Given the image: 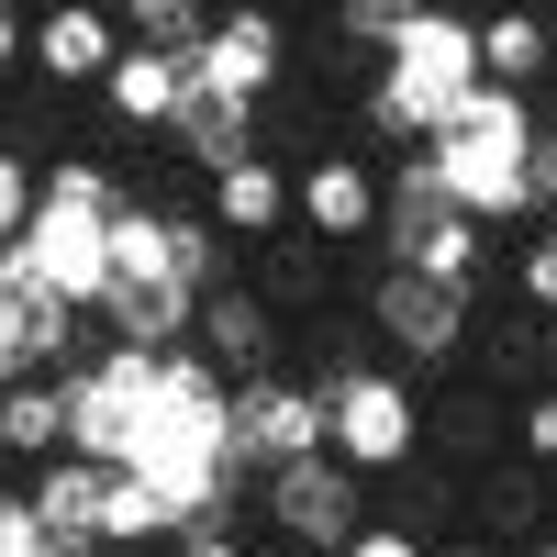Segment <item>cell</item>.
I'll list each match as a JSON object with an SVG mask.
<instances>
[{
  "mask_svg": "<svg viewBox=\"0 0 557 557\" xmlns=\"http://www.w3.org/2000/svg\"><path fill=\"white\" fill-rule=\"evenodd\" d=\"M380 212H391V178L368 168V157H312V168H301V235L368 246V235H380Z\"/></svg>",
  "mask_w": 557,
  "mask_h": 557,
  "instance_id": "12",
  "label": "cell"
},
{
  "mask_svg": "<svg viewBox=\"0 0 557 557\" xmlns=\"http://www.w3.org/2000/svg\"><path fill=\"white\" fill-rule=\"evenodd\" d=\"M78 424H67V380H12V401H0V446L23 457V469H45Z\"/></svg>",
  "mask_w": 557,
  "mask_h": 557,
  "instance_id": "18",
  "label": "cell"
},
{
  "mask_svg": "<svg viewBox=\"0 0 557 557\" xmlns=\"http://www.w3.org/2000/svg\"><path fill=\"white\" fill-rule=\"evenodd\" d=\"M469 89H480V23L424 0V12L401 23V45L368 67V134L412 157V146H435V134L469 112Z\"/></svg>",
  "mask_w": 557,
  "mask_h": 557,
  "instance_id": "1",
  "label": "cell"
},
{
  "mask_svg": "<svg viewBox=\"0 0 557 557\" xmlns=\"http://www.w3.org/2000/svg\"><path fill=\"white\" fill-rule=\"evenodd\" d=\"M513 278H524V301H535V312H557V223H546V235L513 257Z\"/></svg>",
  "mask_w": 557,
  "mask_h": 557,
  "instance_id": "26",
  "label": "cell"
},
{
  "mask_svg": "<svg viewBox=\"0 0 557 557\" xmlns=\"http://www.w3.org/2000/svg\"><path fill=\"white\" fill-rule=\"evenodd\" d=\"M89 301H67V290H45V278H23V268H0V368L12 380H67V368L89 357Z\"/></svg>",
  "mask_w": 557,
  "mask_h": 557,
  "instance_id": "7",
  "label": "cell"
},
{
  "mask_svg": "<svg viewBox=\"0 0 557 557\" xmlns=\"http://www.w3.org/2000/svg\"><path fill=\"white\" fill-rule=\"evenodd\" d=\"M123 45H134V23L112 12V0H45L12 57H23L45 89H101V78L123 67Z\"/></svg>",
  "mask_w": 557,
  "mask_h": 557,
  "instance_id": "8",
  "label": "cell"
},
{
  "mask_svg": "<svg viewBox=\"0 0 557 557\" xmlns=\"http://www.w3.org/2000/svg\"><path fill=\"white\" fill-rule=\"evenodd\" d=\"M368 469H346L335 446H312V457H290V469H257V513L278 524V546L290 557H335L357 524H368V491H357Z\"/></svg>",
  "mask_w": 557,
  "mask_h": 557,
  "instance_id": "4",
  "label": "cell"
},
{
  "mask_svg": "<svg viewBox=\"0 0 557 557\" xmlns=\"http://www.w3.org/2000/svg\"><path fill=\"white\" fill-rule=\"evenodd\" d=\"M45 524H57L67 546H112V502H123V457H89V446H57L45 469H23Z\"/></svg>",
  "mask_w": 557,
  "mask_h": 557,
  "instance_id": "10",
  "label": "cell"
},
{
  "mask_svg": "<svg viewBox=\"0 0 557 557\" xmlns=\"http://www.w3.org/2000/svg\"><path fill=\"white\" fill-rule=\"evenodd\" d=\"M546 368H557V335H546Z\"/></svg>",
  "mask_w": 557,
  "mask_h": 557,
  "instance_id": "28",
  "label": "cell"
},
{
  "mask_svg": "<svg viewBox=\"0 0 557 557\" xmlns=\"http://www.w3.org/2000/svg\"><path fill=\"white\" fill-rule=\"evenodd\" d=\"M368 312H380V335H391L401 357H424V368H446L457 346H469V278H435V268H380Z\"/></svg>",
  "mask_w": 557,
  "mask_h": 557,
  "instance_id": "9",
  "label": "cell"
},
{
  "mask_svg": "<svg viewBox=\"0 0 557 557\" xmlns=\"http://www.w3.org/2000/svg\"><path fill=\"white\" fill-rule=\"evenodd\" d=\"M190 346L223 368V380H257V368L278 357V301H268V290H235V278H223V290L201 301V323H190Z\"/></svg>",
  "mask_w": 557,
  "mask_h": 557,
  "instance_id": "15",
  "label": "cell"
},
{
  "mask_svg": "<svg viewBox=\"0 0 557 557\" xmlns=\"http://www.w3.org/2000/svg\"><path fill=\"white\" fill-rule=\"evenodd\" d=\"M380 246H391V268H435V278H469L480 290V246H491V212H469L435 178V157L412 146L401 168H391V212H380Z\"/></svg>",
  "mask_w": 557,
  "mask_h": 557,
  "instance_id": "3",
  "label": "cell"
},
{
  "mask_svg": "<svg viewBox=\"0 0 557 557\" xmlns=\"http://www.w3.org/2000/svg\"><path fill=\"white\" fill-rule=\"evenodd\" d=\"M168 134L190 146V168H235V157H257V101H223V89H190V112H178Z\"/></svg>",
  "mask_w": 557,
  "mask_h": 557,
  "instance_id": "17",
  "label": "cell"
},
{
  "mask_svg": "<svg viewBox=\"0 0 557 557\" xmlns=\"http://www.w3.org/2000/svg\"><path fill=\"white\" fill-rule=\"evenodd\" d=\"M446 557H491V546H446Z\"/></svg>",
  "mask_w": 557,
  "mask_h": 557,
  "instance_id": "27",
  "label": "cell"
},
{
  "mask_svg": "<svg viewBox=\"0 0 557 557\" xmlns=\"http://www.w3.org/2000/svg\"><path fill=\"white\" fill-rule=\"evenodd\" d=\"M335 557H435V546H424V524H412V513H368Z\"/></svg>",
  "mask_w": 557,
  "mask_h": 557,
  "instance_id": "23",
  "label": "cell"
},
{
  "mask_svg": "<svg viewBox=\"0 0 557 557\" xmlns=\"http://www.w3.org/2000/svg\"><path fill=\"white\" fill-rule=\"evenodd\" d=\"M335 446V412H323V380H278V368H257V380H235V469H290V457Z\"/></svg>",
  "mask_w": 557,
  "mask_h": 557,
  "instance_id": "6",
  "label": "cell"
},
{
  "mask_svg": "<svg viewBox=\"0 0 557 557\" xmlns=\"http://www.w3.org/2000/svg\"><path fill=\"white\" fill-rule=\"evenodd\" d=\"M190 89H201V45H146V34H134L123 67L101 78V112L146 134V123H178V112H190Z\"/></svg>",
  "mask_w": 557,
  "mask_h": 557,
  "instance_id": "11",
  "label": "cell"
},
{
  "mask_svg": "<svg viewBox=\"0 0 557 557\" xmlns=\"http://www.w3.org/2000/svg\"><path fill=\"white\" fill-rule=\"evenodd\" d=\"M323 412H335V457L346 469H412V446H424V401H412V380H391V368H335L323 380Z\"/></svg>",
  "mask_w": 557,
  "mask_h": 557,
  "instance_id": "5",
  "label": "cell"
},
{
  "mask_svg": "<svg viewBox=\"0 0 557 557\" xmlns=\"http://www.w3.org/2000/svg\"><path fill=\"white\" fill-rule=\"evenodd\" d=\"M312 246H323V235H312ZM312 246H268V278H257V290H268V301H323L335 278H323Z\"/></svg>",
  "mask_w": 557,
  "mask_h": 557,
  "instance_id": "21",
  "label": "cell"
},
{
  "mask_svg": "<svg viewBox=\"0 0 557 557\" xmlns=\"http://www.w3.org/2000/svg\"><path fill=\"white\" fill-rule=\"evenodd\" d=\"M513 446H524V469H557V391H535L513 412Z\"/></svg>",
  "mask_w": 557,
  "mask_h": 557,
  "instance_id": "25",
  "label": "cell"
},
{
  "mask_svg": "<svg viewBox=\"0 0 557 557\" xmlns=\"http://www.w3.org/2000/svg\"><path fill=\"white\" fill-rule=\"evenodd\" d=\"M412 12H424V0H335V45H346L357 67H380L391 45H401V23H412Z\"/></svg>",
  "mask_w": 557,
  "mask_h": 557,
  "instance_id": "19",
  "label": "cell"
},
{
  "mask_svg": "<svg viewBox=\"0 0 557 557\" xmlns=\"http://www.w3.org/2000/svg\"><path fill=\"white\" fill-rule=\"evenodd\" d=\"M212 223H223L235 246L290 235V223H301V178L278 168V157H235V168H212Z\"/></svg>",
  "mask_w": 557,
  "mask_h": 557,
  "instance_id": "14",
  "label": "cell"
},
{
  "mask_svg": "<svg viewBox=\"0 0 557 557\" xmlns=\"http://www.w3.org/2000/svg\"><path fill=\"white\" fill-rule=\"evenodd\" d=\"M480 524H491V546H535L557 513H546V491H535V480H513V469H502V480L480 491Z\"/></svg>",
  "mask_w": 557,
  "mask_h": 557,
  "instance_id": "20",
  "label": "cell"
},
{
  "mask_svg": "<svg viewBox=\"0 0 557 557\" xmlns=\"http://www.w3.org/2000/svg\"><path fill=\"white\" fill-rule=\"evenodd\" d=\"M424 424H435V446H457V457H480V446H491V401H480V391H446V401L424 412Z\"/></svg>",
  "mask_w": 557,
  "mask_h": 557,
  "instance_id": "22",
  "label": "cell"
},
{
  "mask_svg": "<svg viewBox=\"0 0 557 557\" xmlns=\"http://www.w3.org/2000/svg\"><path fill=\"white\" fill-rule=\"evenodd\" d=\"M34 212H45V168H34V146H23L12 168H0V235H23Z\"/></svg>",
  "mask_w": 557,
  "mask_h": 557,
  "instance_id": "24",
  "label": "cell"
},
{
  "mask_svg": "<svg viewBox=\"0 0 557 557\" xmlns=\"http://www.w3.org/2000/svg\"><path fill=\"white\" fill-rule=\"evenodd\" d=\"M278 67H290L278 12H223V23L201 34V89H223V101H268Z\"/></svg>",
  "mask_w": 557,
  "mask_h": 557,
  "instance_id": "13",
  "label": "cell"
},
{
  "mask_svg": "<svg viewBox=\"0 0 557 557\" xmlns=\"http://www.w3.org/2000/svg\"><path fill=\"white\" fill-rule=\"evenodd\" d=\"M535 146H546V123L524 112V89L480 78V89H469V112H457L424 157H435V178H446L469 212L513 223V212H535Z\"/></svg>",
  "mask_w": 557,
  "mask_h": 557,
  "instance_id": "2",
  "label": "cell"
},
{
  "mask_svg": "<svg viewBox=\"0 0 557 557\" xmlns=\"http://www.w3.org/2000/svg\"><path fill=\"white\" fill-rule=\"evenodd\" d=\"M480 78H502V89L557 78V23L546 12H480Z\"/></svg>",
  "mask_w": 557,
  "mask_h": 557,
  "instance_id": "16",
  "label": "cell"
}]
</instances>
